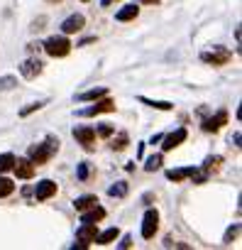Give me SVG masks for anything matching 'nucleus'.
I'll use <instances>...</instances> for the list:
<instances>
[{
    "instance_id": "obj_1",
    "label": "nucleus",
    "mask_w": 242,
    "mask_h": 250,
    "mask_svg": "<svg viewBox=\"0 0 242 250\" xmlns=\"http://www.w3.org/2000/svg\"><path fill=\"white\" fill-rule=\"evenodd\" d=\"M59 138H54V135H49L44 143H39V145H32L30 147V152H27V160L35 165V167H39V165H47L56 152H59Z\"/></svg>"
},
{
    "instance_id": "obj_2",
    "label": "nucleus",
    "mask_w": 242,
    "mask_h": 250,
    "mask_svg": "<svg viewBox=\"0 0 242 250\" xmlns=\"http://www.w3.org/2000/svg\"><path fill=\"white\" fill-rule=\"evenodd\" d=\"M42 49H44L49 57L59 59V57H66V54L71 52V42H69L66 37H49V40L42 44Z\"/></svg>"
},
{
    "instance_id": "obj_3",
    "label": "nucleus",
    "mask_w": 242,
    "mask_h": 250,
    "mask_svg": "<svg viewBox=\"0 0 242 250\" xmlns=\"http://www.w3.org/2000/svg\"><path fill=\"white\" fill-rule=\"evenodd\" d=\"M112 110H115V101L108 98V96H103V98H98L91 108L78 110V115H81V118H91V115H98V113H112Z\"/></svg>"
},
{
    "instance_id": "obj_4",
    "label": "nucleus",
    "mask_w": 242,
    "mask_h": 250,
    "mask_svg": "<svg viewBox=\"0 0 242 250\" xmlns=\"http://www.w3.org/2000/svg\"><path fill=\"white\" fill-rule=\"evenodd\" d=\"M157 228H159V211H157V208H147V213H145V218H142V238H145V240L154 238Z\"/></svg>"
},
{
    "instance_id": "obj_5",
    "label": "nucleus",
    "mask_w": 242,
    "mask_h": 250,
    "mask_svg": "<svg viewBox=\"0 0 242 250\" xmlns=\"http://www.w3.org/2000/svg\"><path fill=\"white\" fill-rule=\"evenodd\" d=\"M230 59H232V54H230L225 47H215L213 52H203V54H201V62L213 64V66H223V64H227Z\"/></svg>"
},
{
    "instance_id": "obj_6",
    "label": "nucleus",
    "mask_w": 242,
    "mask_h": 250,
    "mask_svg": "<svg viewBox=\"0 0 242 250\" xmlns=\"http://www.w3.org/2000/svg\"><path fill=\"white\" fill-rule=\"evenodd\" d=\"M74 138L83 145V150H93L95 147V128H88V125H78V128H74Z\"/></svg>"
},
{
    "instance_id": "obj_7",
    "label": "nucleus",
    "mask_w": 242,
    "mask_h": 250,
    "mask_svg": "<svg viewBox=\"0 0 242 250\" xmlns=\"http://www.w3.org/2000/svg\"><path fill=\"white\" fill-rule=\"evenodd\" d=\"M225 123H227V113H225V110H218L215 115H210V118H205V120L201 123V128H203L205 133H218Z\"/></svg>"
},
{
    "instance_id": "obj_8",
    "label": "nucleus",
    "mask_w": 242,
    "mask_h": 250,
    "mask_svg": "<svg viewBox=\"0 0 242 250\" xmlns=\"http://www.w3.org/2000/svg\"><path fill=\"white\" fill-rule=\"evenodd\" d=\"M83 25H86V18H83L81 13H74V15H69V18L61 22V32H64V35H74V32H81Z\"/></svg>"
},
{
    "instance_id": "obj_9",
    "label": "nucleus",
    "mask_w": 242,
    "mask_h": 250,
    "mask_svg": "<svg viewBox=\"0 0 242 250\" xmlns=\"http://www.w3.org/2000/svg\"><path fill=\"white\" fill-rule=\"evenodd\" d=\"M13 172L18 174V179H32L35 177V165L27 157H18L13 162Z\"/></svg>"
},
{
    "instance_id": "obj_10",
    "label": "nucleus",
    "mask_w": 242,
    "mask_h": 250,
    "mask_svg": "<svg viewBox=\"0 0 242 250\" xmlns=\"http://www.w3.org/2000/svg\"><path fill=\"white\" fill-rule=\"evenodd\" d=\"M95 235H98V223H81V228L76 230V240L83 243L86 248L95 240Z\"/></svg>"
},
{
    "instance_id": "obj_11",
    "label": "nucleus",
    "mask_w": 242,
    "mask_h": 250,
    "mask_svg": "<svg viewBox=\"0 0 242 250\" xmlns=\"http://www.w3.org/2000/svg\"><path fill=\"white\" fill-rule=\"evenodd\" d=\"M54 194H56V184H54L52 179L37 182V187H35V199H37V201H47V199H52Z\"/></svg>"
},
{
    "instance_id": "obj_12",
    "label": "nucleus",
    "mask_w": 242,
    "mask_h": 250,
    "mask_svg": "<svg viewBox=\"0 0 242 250\" xmlns=\"http://www.w3.org/2000/svg\"><path fill=\"white\" fill-rule=\"evenodd\" d=\"M42 69H44V64H42L39 59H25L22 66H20V74H22L25 79H37V76L42 74Z\"/></svg>"
},
{
    "instance_id": "obj_13",
    "label": "nucleus",
    "mask_w": 242,
    "mask_h": 250,
    "mask_svg": "<svg viewBox=\"0 0 242 250\" xmlns=\"http://www.w3.org/2000/svg\"><path fill=\"white\" fill-rule=\"evenodd\" d=\"M186 135H188V133H186L184 128H179L176 133H171V135L162 138V140H164V145H162V147H164V152H171L174 147H179V145H181V143L186 140Z\"/></svg>"
},
{
    "instance_id": "obj_14",
    "label": "nucleus",
    "mask_w": 242,
    "mask_h": 250,
    "mask_svg": "<svg viewBox=\"0 0 242 250\" xmlns=\"http://www.w3.org/2000/svg\"><path fill=\"white\" fill-rule=\"evenodd\" d=\"M105 218V208L103 206H91V208H86V211H81V223H98V221H103Z\"/></svg>"
},
{
    "instance_id": "obj_15",
    "label": "nucleus",
    "mask_w": 242,
    "mask_h": 250,
    "mask_svg": "<svg viewBox=\"0 0 242 250\" xmlns=\"http://www.w3.org/2000/svg\"><path fill=\"white\" fill-rule=\"evenodd\" d=\"M137 15H140V8H137V5H125L123 10H117L115 20H117V22H130V20H135Z\"/></svg>"
},
{
    "instance_id": "obj_16",
    "label": "nucleus",
    "mask_w": 242,
    "mask_h": 250,
    "mask_svg": "<svg viewBox=\"0 0 242 250\" xmlns=\"http://www.w3.org/2000/svg\"><path fill=\"white\" fill-rule=\"evenodd\" d=\"M98 204V196L95 194H86V196H78L76 201H74V208L81 213V211H86V208H91V206H95Z\"/></svg>"
},
{
    "instance_id": "obj_17",
    "label": "nucleus",
    "mask_w": 242,
    "mask_h": 250,
    "mask_svg": "<svg viewBox=\"0 0 242 250\" xmlns=\"http://www.w3.org/2000/svg\"><path fill=\"white\" fill-rule=\"evenodd\" d=\"M193 169H196V167H184V169H169V172H167V179H169V182H184L186 177H191V174H193Z\"/></svg>"
},
{
    "instance_id": "obj_18",
    "label": "nucleus",
    "mask_w": 242,
    "mask_h": 250,
    "mask_svg": "<svg viewBox=\"0 0 242 250\" xmlns=\"http://www.w3.org/2000/svg\"><path fill=\"white\" fill-rule=\"evenodd\" d=\"M103 96H108V88L98 86V88H91V91L78 93V101H98V98H103Z\"/></svg>"
},
{
    "instance_id": "obj_19",
    "label": "nucleus",
    "mask_w": 242,
    "mask_h": 250,
    "mask_svg": "<svg viewBox=\"0 0 242 250\" xmlns=\"http://www.w3.org/2000/svg\"><path fill=\"white\" fill-rule=\"evenodd\" d=\"M117 235H120V230H117V228H108V230L98 233L93 243H98V245H108V243H112V240H115Z\"/></svg>"
},
{
    "instance_id": "obj_20",
    "label": "nucleus",
    "mask_w": 242,
    "mask_h": 250,
    "mask_svg": "<svg viewBox=\"0 0 242 250\" xmlns=\"http://www.w3.org/2000/svg\"><path fill=\"white\" fill-rule=\"evenodd\" d=\"M128 191H130L128 182H115V184L108 189V194H110V196H115V199H125V196H128Z\"/></svg>"
},
{
    "instance_id": "obj_21",
    "label": "nucleus",
    "mask_w": 242,
    "mask_h": 250,
    "mask_svg": "<svg viewBox=\"0 0 242 250\" xmlns=\"http://www.w3.org/2000/svg\"><path fill=\"white\" fill-rule=\"evenodd\" d=\"M128 143H130V135H128V133H117V138H112L110 147H112L115 152H120V150L128 147Z\"/></svg>"
},
{
    "instance_id": "obj_22",
    "label": "nucleus",
    "mask_w": 242,
    "mask_h": 250,
    "mask_svg": "<svg viewBox=\"0 0 242 250\" xmlns=\"http://www.w3.org/2000/svg\"><path fill=\"white\" fill-rule=\"evenodd\" d=\"M140 101L147 103L149 108H157V110H171L174 108V103H169V101H152V98H145V96H140Z\"/></svg>"
},
{
    "instance_id": "obj_23",
    "label": "nucleus",
    "mask_w": 242,
    "mask_h": 250,
    "mask_svg": "<svg viewBox=\"0 0 242 250\" xmlns=\"http://www.w3.org/2000/svg\"><path fill=\"white\" fill-rule=\"evenodd\" d=\"M13 162H15V155L5 152V155H0V174H5L13 169Z\"/></svg>"
},
{
    "instance_id": "obj_24",
    "label": "nucleus",
    "mask_w": 242,
    "mask_h": 250,
    "mask_svg": "<svg viewBox=\"0 0 242 250\" xmlns=\"http://www.w3.org/2000/svg\"><path fill=\"white\" fill-rule=\"evenodd\" d=\"M220 165H223V157H220V155H215V157H208V160H205L203 169L210 174V172H218V169H220Z\"/></svg>"
},
{
    "instance_id": "obj_25",
    "label": "nucleus",
    "mask_w": 242,
    "mask_h": 250,
    "mask_svg": "<svg viewBox=\"0 0 242 250\" xmlns=\"http://www.w3.org/2000/svg\"><path fill=\"white\" fill-rule=\"evenodd\" d=\"M13 191H15V184H13L10 179H5V177H0V199L10 196Z\"/></svg>"
},
{
    "instance_id": "obj_26",
    "label": "nucleus",
    "mask_w": 242,
    "mask_h": 250,
    "mask_svg": "<svg viewBox=\"0 0 242 250\" xmlns=\"http://www.w3.org/2000/svg\"><path fill=\"white\" fill-rule=\"evenodd\" d=\"M162 160H164L162 155H152V157H147V165H145V169H147V172H157V169L162 167Z\"/></svg>"
},
{
    "instance_id": "obj_27",
    "label": "nucleus",
    "mask_w": 242,
    "mask_h": 250,
    "mask_svg": "<svg viewBox=\"0 0 242 250\" xmlns=\"http://www.w3.org/2000/svg\"><path fill=\"white\" fill-rule=\"evenodd\" d=\"M15 86H18V79L15 76H3V79H0V88H3V91H10Z\"/></svg>"
},
{
    "instance_id": "obj_28",
    "label": "nucleus",
    "mask_w": 242,
    "mask_h": 250,
    "mask_svg": "<svg viewBox=\"0 0 242 250\" xmlns=\"http://www.w3.org/2000/svg\"><path fill=\"white\" fill-rule=\"evenodd\" d=\"M115 130H112V125H108V123H103V125H98V130H95V135L98 138H110Z\"/></svg>"
},
{
    "instance_id": "obj_29",
    "label": "nucleus",
    "mask_w": 242,
    "mask_h": 250,
    "mask_svg": "<svg viewBox=\"0 0 242 250\" xmlns=\"http://www.w3.org/2000/svg\"><path fill=\"white\" fill-rule=\"evenodd\" d=\"M237 233H240V226L235 223L232 228H227V233H225V238H223V243H232V240L237 238Z\"/></svg>"
},
{
    "instance_id": "obj_30",
    "label": "nucleus",
    "mask_w": 242,
    "mask_h": 250,
    "mask_svg": "<svg viewBox=\"0 0 242 250\" xmlns=\"http://www.w3.org/2000/svg\"><path fill=\"white\" fill-rule=\"evenodd\" d=\"M42 105H44V103H30V105H25V108L20 110V115H22V118H27L30 113H35V110H39Z\"/></svg>"
},
{
    "instance_id": "obj_31",
    "label": "nucleus",
    "mask_w": 242,
    "mask_h": 250,
    "mask_svg": "<svg viewBox=\"0 0 242 250\" xmlns=\"http://www.w3.org/2000/svg\"><path fill=\"white\" fill-rule=\"evenodd\" d=\"M76 174H78V179H81V182H86V179H88V162H81Z\"/></svg>"
},
{
    "instance_id": "obj_32",
    "label": "nucleus",
    "mask_w": 242,
    "mask_h": 250,
    "mask_svg": "<svg viewBox=\"0 0 242 250\" xmlns=\"http://www.w3.org/2000/svg\"><path fill=\"white\" fill-rule=\"evenodd\" d=\"M44 22H47V18H39V20H35V22H32V27H30V30H32V32H39V30H44Z\"/></svg>"
},
{
    "instance_id": "obj_33",
    "label": "nucleus",
    "mask_w": 242,
    "mask_h": 250,
    "mask_svg": "<svg viewBox=\"0 0 242 250\" xmlns=\"http://www.w3.org/2000/svg\"><path fill=\"white\" fill-rule=\"evenodd\" d=\"M130 245H132V238H130V235H125V238H123V243H120V248H130Z\"/></svg>"
},
{
    "instance_id": "obj_34",
    "label": "nucleus",
    "mask_w": 242,
    "mask_h": 250,
    "mask_svg": "<svg viewBox=\"0 0 242 250\" xmlns=\"http://www.w3.org/2000/svg\"><path fill=\"white\" fill-rule=\"evenodd\" d=\"M27 49H30V52H39V49H42V44H39V42H37V44L32 42V44H27Z\"/></svg>"
},
{
    "instance_id": "obj_35",
    "label": "nucleus",
    "mask_w": 242,
    "mask_h": 250,
    "mask_svg": "<svg viewBox=\"0 0 242 250\" xmlns=\"http://www.w3.org/2000/svg\"><path fill=\"white\" fill-rule=\"evenodd\" d=\"M140 3H147V5H157L159 0H140Z\"/></svg>"
},
{
    "instance_id": "obj_36",
    "label": "nucleus",
    "mask_w": 242,
    "mask_h": 250,
    "mask_svg": "<svg viewBox=\"0 0 242 250\" xmlns=\"http://www.w3.org/2000/svg\"><path fill=\"white\" fill-rule=\"evenodd\" d=\"M47 3H52V5H54V3H61V0H47Z\"/></svg>"
},
{
    "instance_id": "obj_37",
    "label": "nucleus",
    "mask_w": 242,
    "mask_h": 250,
    "mask_svg": "<svg viewBox=\"0 0 242 250\" xmlns=\"http://www.w3.org/2000/svg\"><path fill=\"white\" fill-rule=\"evenodd\" d=\"M112 3V0H103V5H110Z\"/></svg>"
},
{
    "instance_id": "obj_38",
    "label": "nucleus",
    "mask_w": 242,
    "mask_h": 250,
    "mask_svg": "<svg viewBox=\"0 0 242 250\" xmlns=\"http://www.w3.org/2000/svg\"><path fill=\"white\" fill-rule=\"evenodd\" d=\"M81 3H88V0H81Z\"/></svg>"
}]
</instances>
